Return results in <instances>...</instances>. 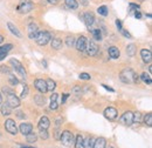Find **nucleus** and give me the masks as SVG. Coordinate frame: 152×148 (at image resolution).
Returning <instances> with one entry per match:
<instances>
[{
  "instance_id": "c85d7f7f",
  "label": "nucleus",
  "mask_w": 152,
  "mask_h": 148,
  "mask_svg": "<svg viewBox=\"0 0 152 148\" xmlns=\"http://www.w3.org/2000/svg\"><path fill=\"white\" fill-rule=\"evenodd\" d=\"M12 48H13L12 44H7V45H4V46H0V54H7Z\"/></svg>"
},
{
  "instance_id": "09e8293b",
  "label": "nucleus",
  "mask_w": 152,
  "mask_h": 148,
  "mask_svg": "<svg viewBox=\"0 0 152 148\" xmlns=\"http://www.w3.org/2000/svg\"><path fill=\"white\" fill-rule=\"evenodd\" d=\"M61 133H62V132L58 130V128H56V130H55V139H57V140L60 139V136H61Z\"/></svg>"
},
{
  "instance_id": "2f4dec72",
  "label": "nucleus",
  "mask_w": 152,
  "mask_h": 148,
  "mask_svg": "<svg viewBox=\"0 0 152 148\" xmlns=\"http://www.w3.org/2000/svg\"><path fill=\"white\" fill-rule=\"evenodd\" d=\"M140 80H143L145 84H148L149 86H151L152 85V80H151V76H150V74H146V73H143L140 76Z\"/></svg>"
},
{
  "instance_id": "864d4df0",
  "label": "nucleus",
  "mask_w": 152,
  "mask_h": 148,
  "mask_svg": "<svg viewBox=\"0 0 152 148\" xmlns=\"http://www.w3.org/2000/svg\"><path fill=\"white\" fill-rule=\"evenodd\" d=\"M48 1H49L50 4H53V5H56V4L58 2V1H60V0H48Z\"/></svg>"
},
{
  "instance_id": "49530a36",
  "label": "nucleus",
  "mask_w": 152,
  "mask_h": 148,
  "mask_svg": "<svg viewBox=\"0 0 152 148\" xmlns=\"http://www.w3.org/2000/svg\"><path fill=\"white\" fill-rule=\"evenodd\" d=\"M133 16H134V18H137V19L142 18V13H140V11H139V10L134 11V12H133Z\"/></svg>"
},
{
  "instance_id": "dca6fc26",
  "label": "nucleus",
  "mask_w": 152,
  "mask_h": 148,
  "mask_svg": "<svg viewBox=\"0 0 152 148\" xmlns=\"http://www.w3.org/2000/svg\"><path fill=\"white\" fill-rule=\"evenodd\" d=\"M50 126V121L47 116H42L39 121V130H48Z\"/></svg>"
},
{
  "instance_id": "8fccbe9b",
  "label": "nucleus",
  "mask_w": 152,
  "mask_h": 148,
  "mask_svg": "<svg viewBox=\"0 0 152 148\" xmlns=\"http://www.w3.org/2000/svg\"><path fill=\"white\" fill-rule=\"evenodd\" d=\"M102 86H103V87H104L107 91H109V92H115V91L113 90V88H111V87H109V86H107V85H102Z\"/></svg>"
},
{
  "instance_id": "a19ab883",
  "label": "nucleus",
  "mask_w": 152,
  "mask_h": 148,
  "mask_svg": "<svg viewBox=\"0 0 152 148\" xmlns=\"http://www.w3.org/2000/svg\"><path fill=\"white\" fill-rule=\"evenodd\" d=\"M0 72L4 74H10L11 73V70H10V67L8 66H5V65H2V66H0Z\"/></svg>"
},
{
  "instance_id": "1a4fd4ad",
  "label": "nucleus",
  "mask_w": 152,
  "mask_h": 148,
  "mask_svg": "<svg viewBox=\"0 0 152 148\" xmlns=\"http://www.w3.org/2000/svg\"><path fill=\"white\" fill-rule=\"evenodd\" d=\"M121 122L123 125H126V126H131L133 124V113L130 111L125 112L122 116H121Z\"/></svg>"
},
{
  "instance_id": "a878e982",
  "label": "nucleus",
  "mask_w": 152,
  "mask_h": 148,
  "mask_svg": "<svg viewBox=\"0 0 152 148\" xmlns=\"http://www.w3.org/2000/svg\"><path fill=\"white\" fill-rule=\"evenodd\" d=\"M83 140H84L83 136H82L81 134H77L75 139V144H74L75 148H84L83 147Z\"/></svg>"
},
{
  "instance_id": "393cba45",
  "label": "nucleus",
  "mask_w": 152,
  "mask_h": 148,
  "mask_svg": "<svg viewBox=\"0 0 152 148\" xmlns=\"http://www.w3.org/2000/svg\"><path fill=\"white\" fill-rule=\"evenodd\" d=\"M89 31L91 32V34H93V37H94L95 40H97V41L102 40V32H101L99 28H93V30H89Z\"/></svg>"
},
{
  "instance_id": "412c9836",
  "label": "nucleus",
  "mask_w": 152,
  "mask_h": 148,
  "mask_svg": "<svg viewBox=\"0 0 152 148\" xmlns=\"http://www.w3.org/2000/svg\"><path fill=\"white\" fill-rule=\"evenodd\" d=\"M57 98H58V94L57 93H53V95L50 98V110H53V111L57 110V107H58Z\"/></svg>"
},
{
  "instance_id": "473e14b6",
  "label": "nucleus",
  "mask_w": 152,
  "mask_h": 148,
  "mask_svg": "<svg viewBox=\"0 0 152 148\" xmlns=\"http://www.w3.org/2000/svg\"><path fill=\"white\" fill-rule=\"evenodd\" d=\"M126 54L129 56H134V54H136V46L133 45V44H130L128 47H126Z\"/></svg>"
},
{
  "instance_id": "e433bc0d",
  "label": "nucleus",
  "mask_w": 152,
  "mask_h": 148,
  "mask_svg": "<svg viewBox=\"0 0 152 148\" xmlns=\"http://www.w3.org/2000/svg\"><path fill=\"white\" fill-rule=\"evenodd\" d=\"M66 44H67V46L68 47H73L74 45H75V39H74V37H67V39H66Z\"/></svg>"
},
{
  "instance_id": "5fc2aeb1",
  "label": "nucleus",
  "mask_w": 152,
  "mask_h": 148,
  "mask_svg": "<svg viewBox=\"0 0 152 148\" xmlns=\"http://www.w3.org/2000/svg\"><path fill=\"white\" fill-rule=\"evenodd\" d=\"M17 114H18V118H23V116H26V115H23V113H22V112H18Z\"/></svg>"
},
{
  "instance_id": "052dcab7",
  "label": "nucleus",
  "mask_w": 152,
  "mask_h": 148,
  "mask_svg": "<svg viewBox=\"0 0 152 148\" xmlns=\"http://www.w3.org/2000/svg\"><path fill=\"white\" fill-rule=\"evenodd\" d=\"M21 148H34V147H27V146H21Z\"/></svg>"
},
{
  "instance_id": "6e6552de",
  "label": "nucleus",
  "mask_w": 152,
  "mask_h": 148,
  "mask_svg": "<svg viewBox=\"0 0 152 148\" xmlns=\"http://www.w3.org/2000/svg\"><path fill=\"white\" fill-rule=\"evenodd\" d=\"M5 128H6V130L10 134H12V135H15L18 133V127L15 125V121L12 120V119H8V120L5 121Z\"/></svg>"
},
{
  "instance_id": "a18cd8bd",
  "label": "nucleus",
  "mask_w": 152,
  "mask_h": 148,
  "mask_svg": "<svg viewBox=\"0 0 152 148\" xmlns=\"http://www.w3.org/2000/svg\"><path fill=\"white\" fill-rule=\"evenodd\" d=\"M121 33H122V34H123L124 37L129 38V39H131V38H132V37H131V34H130L129 32H126V31H125L124 28H122V30H121Z\"/></svg>"
},
{
  "instance_id": "0eeeda50",
  "label": "nucleus",
  "mask_w": 152,
  "mask_h": 148,
  "mask_svg": "<svg viewBox=\"0 0 152 148\" xmlns=\"http://www.w3.org/2000/svg\"><path fill=\"white\" fill-rule=\"evenodd\" d=\"M86 52H87V54L89 56H95L97 54V52H98V46L96 45L94 41H87V46H86V50H84Z\"/></svg>"
},
{
  "instance_id": "f704fd0d",
  "label": "nucleus",
  "mask_w": 152,
  "mask_h": 148,
  "mask_svg": "<svg viewBox=\"0 0 152 148\" xmlns=\"http://www.w3.org/2000/svg\"><path fill=\"white\" fill-rule=\"evenodd\" d=\"M144 124L148 125L149 127L152 126V114L151 113H148L145 116H144Z\"/></svg>"
},
{
  "instance_id": "ea45409f",
  "label": "nucleus",
  "mask_w": 152,
  "mask_h": 148,
  "mask_svg": "<svg viewBox=\"0 0 152 148\" xmlns=\"http://www.w3.org/2000/svg\"><path fill=\"white\" fill-rule=\"evenodd\" d=\"M39 135H40L41 139H45V140L48 139V132H47V130H40Z\"/></svg>"
},
{
  "instance_id": "603ef678",
  "label": "nucleus",
  "mask_w": 152,
  "mask_h": 148,
  "mask_svg": "<svg viewBox=\"0 0 152 148\" xmlns=\"http://www.w3.org/2000/svg\"><path fill=\"white\" fill-rule=\"evenodd\" d=\"M81 1V4L83 5V6H87L88 5V0H80Z\"/></svg>"
},
{
  "instance_id": "f8f14e48",
  "label": "nucleus",
  "mask_w": 152,
  "mask_h": 148,
  "mask_svg": "<svg viewBox=\"0 0 152 148\" xmlns=\"http://www.w3.org/2000/svg\"><path fill=\"white\" fill-rule=\"evenodd\" d=\"M34 86H35V88L38 90L39 92L42 93V94H45L47 92V85H46V81L43 79H37L34 81Z\"/></svg>"
},
{
  "instance_id": "13d9d810",
  "label": "nucleus",
  "mask_w": 152,
  "mask_h": 148,
  "mask_svg": "<svg viewBox=\"0 0 152 148\" xmlns=\"http://www.w3.org/2000/svg\"><path fill=\"white\" fill-rule=\"evenodd\" d=\"M2 41H4V37H2V36H0V44H1Z\"/></svg>"
},
{
  "instance_id": "aec40b11",
  "label": "nucleus",
  "mask_w": 152,
  "mask_h": 148,
  "mask_svg": "<svg viewBox=\"0 0 152 148\" xmlns=\"http://www.w3.org/2000/svg\"><path fill=\"white\" fill-rule=\"evenodd\" d=\"M0 106H1V107H0V111H1V114H2L4 116H6V115H10V114H11L12 108H11V106H10L7 102H5L4 105L1 104Z\"/></svg>"
},
{
  "instance_id": "37998d69",
  "label": "nucleus",
  "mask_w": 152,
  "mask_h": 148,
  "mask_svg": "<svg viewBox=\"0 0 152 148\" xmlns=\"http://www.w3.org/2000/svg\"><path fill=\"white\" fill-rule=\"evenodd\" d=\"M73 93L74 94H81L82 93V88H81V86H76L73 88Z\"/></svg>"
},
{
  "instance_id": "c03bdc74",
  "label": "nucleus",
  "mask_w": 152,
  "mask_h": 148,
  "mask_svg": "<svg viewBox=\"0 0 152 148\" xmlns=\"http://www.w3.org/2000/svg\"><path fill=\"white\" fill-rule=\"evenodd\" d=\"M2 92L5 93L6 95H8L10 93H12V92H14L12 88H10V87H2Z\"/></svg>"
},
{
  "instance_id": "58836bf2",
  "label": "nucleus",
  "mask_w": 152,
  "mask_h": 148,
  "mask_svg": "<svg viewBox=\"0 0 152 148\" xmlns=\"http://www.w3.org/2000/svg\"><path fill=\"white\" fill-rule=\"evenodd\" d=\"M28 93H29V88H28V86L25 85V87H23V90H22V92H21L20 98H21V99H25V98L28 95Z\"/></svg>"
},
{
  "instance_id": "e2e57ef3",
  "label": "nucleus",
  "mask_w": 152,
  "mask_h": 148,
  "mask_svg": "<svg viewBox=\"0 0 152 148\" xmlns=\"http://www.w3.org/2000/svg\"><path fill=\"white\" fill-rule=\"evenodd\" d=\"M109 148H114V147H109Z\"/></svg>"
},
{
  "instance_id": "c756f323",
  "label": "nucleus",
  "mask_w": 152,
  "mask_h": 148,
  "mask_svg": "<svg viewBox=\"0 0 152 148\" xmlns=\"http://www.w3.org/2000/svg\"><path fill=\"white\" fill-rule=\"evenodd\" d=\"M97 13H98L99 16H103V17H107V16L109 14V11H108V7H107L105 5H103V6H99V7L97 8Z\"/></svg>"
},
{
  "instance_id": "4d7b16f0",
  "label": "nucleus",
  "mask_w": 152,
  "mask_h": 148,
  "mask_svg": "<svg viewBox=\"0 0 152 148\" xmlns=\"http://www.w3.org/2000/svg\"><path fill=\"white\" fill-rule=\"evenodd\" d=\"M42 65L45 66V68H47V61L46 60H42Z\"/></svg>"
},
{
  "instance_id": "39448f33",
  "label": "nucleus",
  "mask_w": 152,
  "mask_h": 148,
  "mask_svg": "<svg viewBox=\"0 0 152 148\" xmlns=\"http://www.w3.org/2000/svg\"><path fill=\"white\" fill-rule=\"evenodd\" d=\"M10 62L13 65L14 71L19 74L22 79H26V78H27V74H26V71H25V67L22 66V64L20 62L19 60H17V59H11Z\"/></svg>"
},
{
  "instance_id": "9b49d317",
  "label": "nucleus",
  "mask_w": 152,
  "mask_h": 148,
  "mask_svg": "<svg viewBox=\"0 0 152 148\" xmlns=\"http://www.w3.org/2000/svg\"><path fill=\"white\" fill-rule=\"evenodd\" d=\"M87 38L84 36H81V37L77 38V40L75 41V46H76V50L80 51V52H83L86 50V46H87Z\"/></svg>"
},
{
  "instance_id": "bb28decb",
  "label": "nucleus",
  "mask_w": 152,
  "mask_h": 148,
  "mask_svg": "<svg viewBox=\"0 0 152 148\" xmlns=\"http://www.w3.org/2000/svg\"><path fill=\"white\" fill-rule=\"evenodd\" d=\"M46 85H47V91L53 92V91L56 88V82H55L54 80H52V79L46 80Z\"/></svg>"
},
{
  "instance_id": "ddd939ff",
  "label": "nucleus",
  "mask_w": 152,
  "mask_h": 148,
  "mask_svg": "<svg viewBox=\"0 0 152 148\" xmlns=\"http://www.w3.org/2000/svg\"><path fill=\"white\" fill-rule=\"evenodd\" d=\"M117 115H118V112L114 107H108L104 111V116L107 119H109V120H115L117 118Z\"/></svg>"
},
{
  "instance_id": "f3484780",
  "label": "nucleus",
  "mask_w": 152,
  "mask_h": 148,
  "mask_svg": "<svg viewBox=\"0 0 152 148\" xmlns=\"http://www.w3.org/2000/svg\"><path fill=\"white\" fill-rule=\"evenodd\" d=\"M140 56H142V59H143L144 62H146V64H150L151 62L152 56L150 50H142L140 51Z\"/></svg>"
},
{
  "instance_id": "4c0bfd02",
  "label": "nucleus",
  "mask_w": 152,
  "mask_h": 148,
  "mask_svg": "<svg viewBox=\"0 0 152 148\" xmlns=\"http://www.w3.org/2000/svg\"><path fill=\"white\" fill-rule=\"evenodd\" d=\"M137 10H139V5H137V4H134V2H130V4H129V12H130V13H133V12L137 11Z\"/></svg>"
},
{
  "instance_id": "cd10ccee",
  "label": "nucleus",
  "mask_w": 152,
  "mask_h": 148,
  "mask_svg": "<svg viewBox=\"0 0 152 148\" xmlns=\"http://www.w3.org/2000/svg\"><path fill=\"white\" fill-rule=\"evenodd\" d=\"M64 2H66V6L70 10H77L78 7V4L76 0H64Z\"/></svg>"
},
{
  "instance_id": "2eb2a0df",
  "label": "nucleus",
  "mask_w": 152,
  "mask_h": 148,
  "mask_svg": "<svg viewBox=\"0 0 152 148\" xmlns=\"http://www.w3.org/2000/svg\"><path fill=\"white\" fill-rule=\"evenodd\" d=\"M37 33H38V25L37 24H34V22H31L29 25H28V36L31 39H35L37 37Z\"/></svg>"
},
{
  "instance_id": "9d476101",
  "label": "nucleus",
  "mask_w": 152,
  "mask_h": 148,
  "mask_svg": "<svg viewBox=\"0 0 152 148\" xmlns=\"http://www.w3.org/2000/svg\"><path fill=\"white\" fill-rule=\"evenodd\" d=\"M82 20L84 21L86 26L90 30V28H91V26H93V25H94V22H95V17H94V14H93V13L87 12V13H84V14L82 16Z\"/></svg>"
},
{
  "instance_id": "680f3d73",
  "label": "nucleus",
  "mask_w": 152,
  "mask_h": 148,
  "mask_svg": "<svg viewBox=\"0 0 152 148\" xmlns=\"http://www.w3.org/2000/svg\"><path fill=\"white\" fill-rule=\"evenodd\" d=\"M138 1H139V2H143V1H145V0H138Z\"/></svg>"
},
{
  "instance_id": "3c124183",
  "label": "nucleus",
  "mask_w": 152,
  "mask_h": 148,
  "mask_svg": "<svg viewBox=\"0 0 152 148\" xmlns=\"http://www.w3.org/2000/svg\"><path fill=\"white\" fill-rule=\"evenodd\" d=\"M68 96H69V94H63V99H62V104H64V102H66V100L68 99Z\"/></svg>"
},
{
  "instance_id": "6ab92c4d",
  "label": "nucleus",
  "mask_w": 152,
  "mask_h": 148,
  "mask_svg": "<svg viewBox=\"0 0 152 148\" xmlns=\"http://www.w3.org/2000/svg\"><path fill=\"white\" fill-rule=\"evenodd\" d=\"M7 27H8L10 32H11L12 34H14L15 37H18V38H21V33L19 32V30H18V27H17L15 25H13L12 22H7Z\"/></svg>"
},
{
  "instance_id": "6e6d98bb",
  "label": "nucleus",
  "mask_w": 152,
  "mask_h": 148,
  "mask_svg": "<svg viewBox=\"0 0 152 148\" xmlns=\"http://www.w3.org/2000/svg\"><path fill=\"white\" fill-rule=\"evenodd\" d=\"M6 56H7V54H0V61H1V60H4V59L6 58Z\"/></svg>"
},
{
  "instance_id": "79ce46f5",
  "label": "nucleus",
  "mask_w": 152,
  "mask_h": 148,
  "mask_svg": "<svg viewBox=\"0 0 152 148\" xmlns=\"http://www.w3.org/2000/svg\"><path fill=\"white\" fill-rule=\"evenodd\" d=\"M81 80H90V74H88V73H81L80 74V76H78Z\"/></svg>"
},
{
  "instance_id": "423d86ee",
  "label": "nucleus",
  "mask_w": 152,
  "mask_h": 148,
  "mask_svg": "<svg viewBox=\"0 0 152 148\" xmlns=\"http://www.w3.org/2000/svg\"><path fill=\"white\" fill-rule=\"evenodd\" d=\"M7 104L11 106V108H18L20 105V99L14 94V92L10 93L7 95Z\"/></svg>"
},
{
  "instance_id": "72a5a7b5",
  "label": "nucleus",
  "mask_w": 152,
  "mask_h": 148,
  "mask_svg": "<svg viewBox=\"0 0 152 148\" xmlns=\"http://www.w3.org/2000/svg\"><path fill=\"white\" fill-rule=\"evenodd\" d=\"M26 139H27V141H28L29 144H33V142H35V141H37V139H38V135H37L35 133L31 132V133H28V134L26 135Z\"/></svg>"
},
{
  "instance_id": "b1692460",
  "label": "nucleus",
  "mask_w": 152,
  "mask_h": 148,
  "mask_svg": "<svg viewBox=\"0 0 152 148\" xmlns=\"http://www.w3.org/2000/svg\"><path fill=\"white\" fill-rule=\"evenodd\" d=\"M94 142H95L94 138L88 136L86 140H83V147L84 148H94Z\"/></svg>"
},
{
  "instance_id": "c9c22d12",
  "label": "nucleus",
  "mask_w": 152,
  "mask_h": 148,
  "mask_svg": "<svg viewBox=\"0 0 152 148\" xmlns=\"http://www.w3.org/2000/svg\"><path fill=\"white\" fill-rule=\"evenodd\" d=\"M8 75H10V76H8V80H10V84H11V85H12V86H17V85H18V84H19V80H18V79H17V78H15V76H14V75H13V74H8Z\"/></svg>"
},
{
  "instance_id": "a211bd4d",
  "label": "nucleus",
  "mask_w": 152,
  "mask_h": 148,
  "mask_svg": "<svg viewBox=\"0 0 152 148\" xmlns=\"http://www.w3.org/2000/svg\"><path fill=\"white\" fill-rule=\"evenodd\" d=\"M108 53H109V56H110L111 59H118L119 56H121V52H119L118 47H116V46L109 47V48H108Z\"/></svg>"
},
{
  "instance_id": "bf43d9fd",
  "label": "nucleus",
  "mask_w": 152,
  "mask_h": 148,
  "mask_svg": "<svg viewBox=\"0 0 152 148\" xmlns=\"http://www.w3.org/2000/svg\"><path fill=\"white\" fill-rule=\"evenodd\" d=\"M2 104V96H1V93H0V105Z\"/></svg>"
},
{
  "instance_id": "5701e85b",
  "label": "nucleus",
  "mask_w": 152,
  "mask_h": 148,
  "mask_svg": "<svg viewBox=\"0 0 152 148\" xmlns=\"http://www.w3.org/2000/svg\"><path fill=\"white\" fill-rule=\"evenodd\" d=\"M52 48L54 50H61L62 48V40L60 38H54L52 40Z\"/></svg>"
},
{
  "instance_id": "4468645a",
  "label": "nucleus",
  "mask_w": 152,
  "mask_h": 148,
  "mask_svg": "<svg viewBox=\"0 0 152 148\" xmlns=\"http://www.w3.org/2000/svg\"><path fill=\"white\" fill-rule=\"evenodd\" d=\"M19 130H20V133L26 136L28 133H31V132L33 130V126H32L31 122H23V124L20 125Z\"/></svg>"
},
{
  "instance_id": "f03ea898",
  "label": "nucleus",
  "mask_w": 152,
  "mask_h": 148,
  "mask_svg": "<svg viewBox=\"0 0 152 148\" xmlns=\"http://www.w3.org/2000/svg\"><path fill=\"white\" fill-rule=\"evenodd\" d=\"M60 140L62 142L63 146L66 147H73L74 144H75V138H74V134L69 130H64L61 133V136H60Z\"/></svg>"
},
{
  "instance_id": "7ed1b4c3",
  "label": "nucleus",
  "mask_w": 152,
  "mask_h": 148,
  "mask_svg": "<svg viewBox=\"0 0 152 148\" xmlns=\"http://www.w3.org/2000/svg\"><path fill=\"white\" fill-rule=\"evenodd\" d=\"M52 39V36H50V33L49 32H47V31H42V32H38L37 33V37H35V41H37V44L40 45V46H45V45H47L48 42H49V40Z\"/></svg>"
},
{
  "instance_id": "4be33fe9",
  "label": "nucleus",
  "mask_w": 152,
  "mask_h": 148,
  "mask_svg": "<svg viewBox=\"0 0 152 148\" xmlns=\"http://www.w3.org/2000/svg\"><path fill=\"white\" fill-rule=\"evenodd\" d=\"M105 146H107V141L104 138H98L94 142V148H105Z\"/></svg>"
},
{
  "instance_id": "de8ad7c7",
  "label": "nucleus",
  "mask_w": 152,
  "mask_h": 148,
  "mask_svg": "<svg viewBox=\"0 0 152 148\" xmlns=\"http://www.w3.org/2000/svg\"><path fill=\"white\" fill-rule=\"evenodd\" d=\"M116 26H117V28H118L119 31L123 28V26H122V21H121L119 19H117V20H116Z\"/></svg>"
},
{
  "instance_id": "f257e3e1",
  "label": "nucleus",
  "mask_w": 152,
  "mask_h": 148,
  "mask_svg": "<svg viewBox=\"0 0 152 148\" xmlns=\"http://www.w3.org/2000/svg\"><path fill=\"white\" fill-rule=\"evenodd\" d=\"M119 79H121V81H123L124 84H138L139 81H140V78H139V75H137V74L134 73V71L131 70V68H124L121 74H119Z\"/></svg>"
},
{
  "instance_id": "20e7f679",
  "label": "nucleus",
  "mask_w": 152,
  "mask_h": 148,
  "mask_svg": "<svg viewBox=\"0 0 152 148\" xmlns=\"http://www.w3.org/2000/svg\"><path fill=\"white\" fill-rule=\"evenodd\" d=\"M34 8V4L31 1V0H22L18 6V12L22 13V14H26V13H29Z\"/></svg>"
},
{
  "instance_id": "7c9ffc66",
  "label": "nucleus",
  "mask_w": 152,
  "mask_h": 148,
  "mask_svg": "<svg viewBox=\"0 0 152 148\" xmlns=\"http://www.w3.org/2000/svg\"><path fill=\"white\" fill-rule=\"evenodd\" d=\"M34 101L37 102L38 106H45V102H46L45 96H43V95H40V94H38V95L34 96Z\"/></svg>"
}]
</instances>
